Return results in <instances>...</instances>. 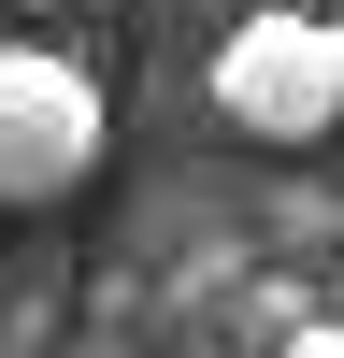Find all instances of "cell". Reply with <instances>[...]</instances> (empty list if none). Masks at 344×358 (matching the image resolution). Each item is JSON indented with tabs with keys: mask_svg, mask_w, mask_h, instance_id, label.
Instances as JSON below:
<instances>
[{
	"mask_svg": "<svg viewBox=\"0 0 344 358\" xmlns=\"http://www.w3.org/2000/svg\"><path fill=\"white\" fill-rule=\"evenodd\" d=\"M215 115L244 143H330L344 129V57H330V0H244L215 29Z\"/></svg>",
	"mask_w": 344,
	"mask_h": 358,
	"instance_id": "6da1fadb",
	"label": "cell"
},
{
	"mask_svg": "<svg viewBox=\"0 0 344 358\" xmlns=\"http://www.w3.org/2000/svg\"><path fill=\"white\" fill-rule=\"evenodd\" d=\"M115 143V101L86 57L57 43H0V215H43V201H72L86 172H101Z\"/></svg>",
	"mask_w": 344,
	"mask_h": 358,
	"instance_id": "7a4b0ae2",
	"label": "cell"
},
{
	"mask_svg": "<svg viewBox=\"0 0 344 358\" xmlns=\"http://www.w3.org/2000/svg\"><path fill=\"white\" fill-rule=\"evenodd\" d=\"M330 57H344V15H330Z\"/></svg>",
	"mask_w": 344,
	"mask_h": 358,
	"instance_id": "5b68a950",
	"label": "cell"
},
{
	"mask_svg": "<svg viewBox=\"0 0 344 358\" xmlns=\"http://www.w3.org/2000/svg\"><path fill=\"white\" fill-rule=\"evenodd\" d=\"M43 15H86V0H43Z\"/></svg>",
	"mask_w": 344,
	"mask_h": 358,
	"instance_id": "277c9868",
	"label": "cell"
},
{
	"mask_svg": "<svg viewBox=\"0 0 344 358\" xmlns=\"http://www.w3.org/2000/svg\"><path fill=\"white\" fill-rule=\"evenodd\" d=\"M273 244H287V258H315V244H344V201H315V187H287V201H273Z\"/></svg>",
	"mask_w": 344,
	"mask_h": 358,
	"instance_id": "3957f363",
	"label": "cell"
}]
</instances>
